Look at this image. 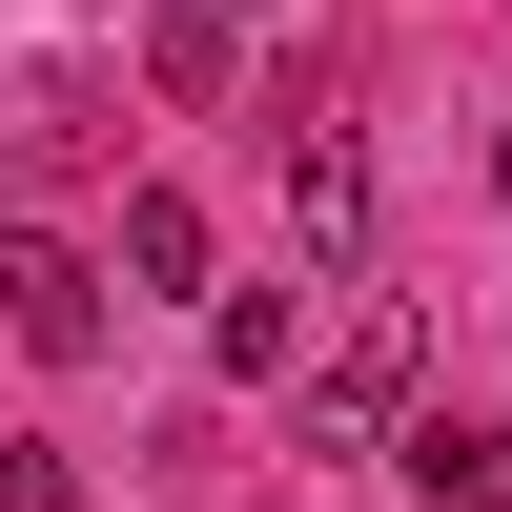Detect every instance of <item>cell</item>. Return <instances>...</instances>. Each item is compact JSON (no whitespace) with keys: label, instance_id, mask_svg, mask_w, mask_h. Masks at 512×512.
<instances>
[{"label":"cell","instance_id":"52a82bcc","mask_svg":"<svg viewBox=\"0 0 512 512\" xmlns=\"http://www.w3.org/2000/svg\"><path fill=\"white\" fill-rule=\"evenodd\" d=\"M0 512H82V472H62L41 431H0Z\"/></svg>","mask_w":512,"mask_h":512},{"label":"cell","instance_id":"3957f363","mask_svg":"<svg viewBox=\"0 0 512 512\" xmlns=\"http://www.w3.org/2000/svg\"><path fill=\"white\" fill-rule=\"evenodd\" d=\"M287 246H308L328 287L369 267V144H349V123H287Z\"/></svg>","mask_w":512,"mask_h":512},{"label":"cell","instance_id":"ba28073f","mask_svg":"<svg viewBox=\"0 0 512 512\" xmlns=\"http://www.w3.org/2000/svg\"><path fill=\"white\" fill-rule=\"evenodd\" d=\"M492 205H512V123H492Z\"/></svg>","mask_w":512,"mask_h":512},{"label":"cell","instance_id":"8992f818","mask_svg":"<svg viewBox=\"0 0 512 512\" xmlns=\"http://www.w3.org/2000/svg\"><path fill=\"white\" fill-rule=\"evenodd\" d=\"M226 62H246L226 0H164V21H144V82H185V103H226Z\"/></svg>","mask_w":512,"mask_h":512},{"label":"cell","instance_id":"6da1fadb","mask_svg":"<svg viewBox=\"0 0 512 512\" xmlns=\"http://www.w3.org/2000/svg\"><path fill=\"white\" fill-rule=\"evenodd\" d=\"M410 369H431V328H410V308H349V349H328L308 390H287V451H328V472H349V451H390Z\"/></svg>","mask_w":512,"mask_h":512},{"label":"cell","instance_id":"277c9868","mask_svg":"<svg viewBox=\"0 0 512 512\" xmlns=\"http://www.w3.org/2000/svg\"><path fill=\"white\" fill-rule=\"evenodd\" d=\"M103 267H123V287H205V205H185V185H123ZM205 308H226V287H205Z\"/></svg>","mask_w":512,"mask_h":512},{"label":"cell","instance_id":"5b68a950","mask_svg":"<svg viewBox=\"0 0 512 512\" xmlns=\"http://www.w3.org/2000/svg\"><path fill=\"white\" fill-rule=\"evenodd\" d=\"M287 349H308V287H226L205 308V369L226 390H287Z\"/></svg>","mask_w":512,"mask_h":512},{"label":"cell","instance_id":"7a4b0ae2","mask_svg":"<svg viewBox=\"0 0 512 512\" xmlns=\"http://www.w3.org/2000/svg\"><path fill=\"white\" fill-rule=\"evenodd\" d=\"M103 287H123L103 246H0V328H21L41 369H103Z\"/></svg>","mask_w":512,"mask_h":512},{"label":"cell","instance_id":"9c48e42d","mask_svg":"<svg viewBox=\"0 0 512 512\" xmlns=\"http://www.w3.org/2000/svg\"><path fill=\"white\" fill-rule=\"evenodd\" d=\"M226 21H267V0H226Z\"/></svg>","mask_w":512,"mask_h":512}]
</instances>
